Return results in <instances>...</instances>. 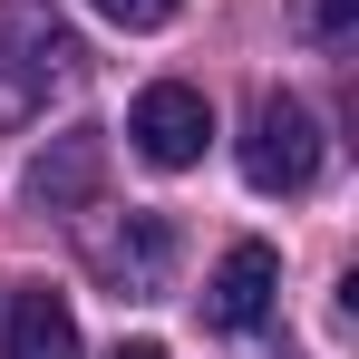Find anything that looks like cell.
<instances>
[{"instance_id": "6da1fadb", "label": "cell", "mask_w": 359, "mask_h": 359, "mask_svg": "<svg viewBox=\"0 0 359 359\" xmlns=\"http://www.w3.org/2000/svg\"><path fill=\"white\" fill-rule=\"evenodd\" d=\"M59 78H78V29L49 0H0V126H29Z\"/></svg>"}, {"instance_id": "7a4b0ae2", "label": "cell", "mask_w": 359, "mask_h": 359, "mask_svg": "<svg viewBox=\"0 0 359 359\" xmlns=\"http://www.w3.org/2000/svg\"><path fill=\"white\" fill-rule=\"evenodd\" d=\"M88 272L117 301H156L175 282V224L165 214H117V224H88Z\"/></svg>"}, {"instance_id": "3957f363", "label": "cell", "mask_w": 359, "mask_h": 359, "mask_svg": "<svg viewBox=\"0 0 359 359\" xmlns=\"http://www.w3.org/2000/svg\"><path fill=\"white\" fill-rule=\"evenodd\" d=\"M243 175H252V194H301V184L320 175V117L272 88L252 107V136H243Z\"/></svg>"}, {"instance_id": "277c9868", "label": "cell", "mask_w": 359, "mask_h": 359, "mask_svg": "<svg viewBox=\"0 0 359 359\" xmlns=\"http://www.w3.org/2000/svg\"><path fill=\"white\" fill-rule=\"evenodd\" d=\"M126 136H136V156H146V165L184 175V165H204V146H214V107H204V88L156 78V88L126 107Z\"/></svg>"}, {"instance_id": "5b68a950", "label": "cell", "mask_w": 359, "mask_h": 359, "mask_svg": "<svg viewBox=\"0 0 359 359\" xmlns=\"http://www.w3.org/2000/svg\"><path fill=\"white\" fill-rule=\"evenodd\" d=\"M272 292H282V252H272V243H233V252L214 262V282H204V320H214V330H262Z\"/></svg>"}, {"instance_id": "8992f818", "label": "cell", "mask_w": 359, "mask_h": 359, "mask_svg": "<svg viewBox=\"0 0 359 359\" xmlns=\"http://www.w3.org/2000/svg\"><path fill=\"white\" fill-rule=\"evenodd\" d=\"M97 175H107V136L97 126H68L49 156H29V204L39 214H88L97 204Z\"/></svg>"}, {"instance_id": "52a82bcc", "label": "cell", "mask_w": 359, "mask_h": 359, "mask_svg": "<svg viewBox=\"0 0 359 359\" xmlns=\"http://www.w3.org/2000/svg\"><path fill=\"white\" fill-rule=\"evenodd\" d=\"M0 359H78V311H68L49 282L10 292V320H0Z\"/></svg>"}, {"instance_id": "ba28073f", "label": "cell", "mask_w": 359, "mask_h": 359, "mask_svg": "<svg viewBox=\"0 0 359 359\" xmlns=\"http://www.w3.org/2000/svg\"><path fill=\"white\" fill-rule=\"evenodd\" d=\"M292 29L311 39V49H340L359 29V0H292Z\"/></svg>"}, {"instance_id": "9c48e42d", "label": "cell", "mask_w": 359, "mask_h": 359, "mask_svg": "<svg viewBox=\"0 0 359 359\" xmlns=\"http://www.w3.org/2000/svg\"><path fill=\"white\" fill-rule=\"evenodd\" d=\"M97 10H107L117 29H165V20H175L184 0H97Z\"/></svg>"}, {"instance_id": "30bf717a", "label": "cell", "mask_w": 359, "mask_h": 359, "mask_svg": "<svg viewBox=\"0 0 359 359\" xmlns=\"http://www.w3.org/2000/svg\"><path fill=\"white\" fill-rule=\"evenodd\" d=\"M117 359H165V350H156V340H117Z\"/></svg>"}]
</instances>
